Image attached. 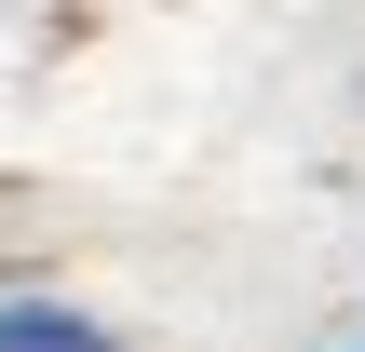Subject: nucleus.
Segmentation results:
<instances>
[{"instance_id": "1", "label": "nucleus", "mask_w": 365, "mask_h": 352, "mask_svg": "<svg viewBox=\"0 0 365 352\" xmlns=\"http://www.w3.org/2000/svg\"><path fill=\"white\" fill-rule=\"evenodd\" d=\"M0 352H122V326L81 312V298H54V285H14L0 298Z\"/></svg>"}, {"instance_id": "2", "label": "nucleus", "mask_w": 365, "mask_h": 352, "mask_svg": "<svg viewBox=\"0 0 365 352\" xmlns=\"http://www.w3.org/2000/svg\"><path fill=\"white\" fill-rule=\"evenodd\" d=\"M352 352H365V339H352Z\"/></svg>"}]
</instances>
